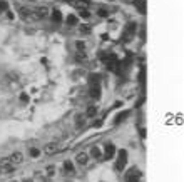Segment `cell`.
<instances>
[{"mask_svg":"<svg viewBox=\"0 0 184 182\" xmlns=\"http://www.w3.org/2000/svg\"><path fill=\"white\" fill-rule=\"evenodd\" d=\"M126 164H127V150H124V149H121V150H117V161H116V170H124V167H126Z\"/></svg>","mask_w":184,"mask_h":182,"instance_id":"obj_1","label":"cell"},{"mask_svg":"<svg viewBox=\"0 0 184 182\" xmlns=\"http://www.w3.org/2000/svg\"><path fill=\"white\" fill-rule=\"evenodd\" d=\"M19 17H20L22 20H25V22H30V20H39L34 10H30V8H27V7L19 8Z\"/></svg>","mask_w":184,"mask_h":182,"instance_id":"obj_2","label":"cell"},{"mask_svg":"<svg viewBox=\"0 0 184 182\" xmlns=\"http://www.w3.org/2000/svg\"><path fill=\"white\" fill-rule=\"evenodd\" d=\"M141 170H139V169L137 167H132L129 170V172H127V174H126V182H139L141 181Z\"/></svg>","mask_w":184,"mask_h":182,"instance_id":"obj_3","label":"cell"},{"mask_svg":"<svg viewBox=\"0 0 184 182\" xmlns=\"http://www.w3.org/2000/svg\"><path fill=\"white\" fill-rule=\"evenodd\" d=\"M104 152H106V154H104V159H106V161L112 159V157H114V154L117 152V150H116V145H114V144H106V145H104Z\"/></svg>","mask_w":184,"mask_h":182,"instance_id":"obj_4","label":"cell"},{"mask_svg":"<svg viewBox=\"0 0 184 182\" xmlns=\"http://www.w3.org/2000/svg\"><path fill=\"white\" fill-rule=\"evenodd\" d=\"M75 162H77V165L85 167V165L89 164V154H87V152H79L77 157H75Z\"/></svg>","mask_w":184,"mask_h":182,"instance_id":"obj_5","label":"cell"},{"mask_svg":"<svg viewBox=\"0 0 184 182\" xmlns=\"http://www.w3.org/2000/svg\"><path fill=\"white\" fill-rule=\"evenodd\" d=\"M57 150H59V145H57L55 142H49L47 145L44 147V154L45 155H54Z\"/></svg>","mask_w":184,"mask_h":182,"instance_id":"obj_6","label":"cell"},{"mask_svg":"<svg viewBox=\"0 0 184 182\" xmlns=\"http://www.w3.org/2000/svg\"><path fill=\"white\" fill-rule=\"evenodd\" d=\"M10 161L14 165H20L22 162H24V154L22 152H14V154L10 155Z\"/></svg>","mask_w":184,"mask_h":182,"instance_id":"obj_7","label":"cell"},{"mask_svg":"<svg viewBox=\"0 0 184 182\" xmlns=\"http://www.w3.org/2000/svg\"><path fill=\"white\" fill-rule=\"evenodd\" d=\"M35 15H37V19H45V17H49V8L47 7H39L34 10Z\"/></svg>","mask_w":184,"mask_h":182,"instance_id":"obj_8","label":"cell"},{"mask_svg":"<svg viewBox=\"0 0 184 182\" xmlns=\"http://www.w3.org/2000/svg\"><path fill=\"white\" fill-rule=\"evenodd\" d=\"M90 97H94V99H99V97H101V87H99V85H92V87H90Z\"/></svg>","mask_w":184,"mask_h":182,"instance_id":"obj_9","label":"cell"},{"mask_svg":"<svg viewBox=\"0 0 184 182\" xmlns=\"http://www.w3.org/2000/svg\"><path fill=\"white\" fill-rule=\"evenodd\" d=\"M82 125H85V119H84V115H77V117H75V127L77 129H81Z\"/></svg>","mask_w":184,"mask_h":182,"instance_id":"obj_10","label":"cell"},{"mask_svg":"<svg viewBox=\"0 0 184 182\" xmlns=\"http://www.w3.org/2000/svg\"><path fill=\"white\" fill-rule=\"evenodd\" d=\"M77 7H81V8H87L89 5H90V0H75L74 2Z\"/></svg>","mask_w":184,"mask_h":182,"instance_id":"obj_11","label":"cell"},{"mask_svg":"<svg viewBox=\"0 0 184 182\" xmlns=\"http://www.w3.org/2000/svg\"><path fill=\"white\" fill-rule=\"evenodd\" d=\"M97 114V105H90L87 109V112H85V117H94Z\"/></svg>","mask_w":184,"mask_h":182,"instance_id":"obj_12","label":"cell"},{"mask_svg":"<svg viewBox=\"0 0 184 182\" xmlns=\"http://www.w3.org/2000/svg\"><path fill=\"white\" fill-rule=\"evenodd\" d=\"M64 170L69 172V174H70V172H74V164H72L70 161H65V162H64Z\"/></svg>","mask_w":184,"mask_h":182,"instance_id":"obj_13","label":"cell"},{"mask_svg":"<svg viewBox=\"0 0 184 182\" xmlns=\"http://www.w3.org/2000/svg\"><path fill=\"white\" fill-rule=\"evenodd\" d=\"M52 19H54V22H62V14H60V10H52Z\"/></svg>","mask_w":184,"mask_h":182,"instance_id":"obj_14","label":"cell"},{"mask_svg":"<svg viewBox=\"0 0 184 182\" xmlns=\"http://www.w3.org/2000/svg\"><path fill=\"white\" fill-rule=\"evenodd\" d=\"M79 30H81V34H90V32H92V27L87 25V24H84V25L79 27Z\"/></svg>","mask_w":184,"mask_h":182,"instance_id":"obj_15","label":"cell"},{"mask_svg":"<svg viewBox=\"0 0 184 182\" xmlns=\"http://www.w3.org/2000/svg\"><path fill=\"white\" fill-rule=\"evenodd\" d=\"M97 15H99V17H102V19H107V17H109V10H107V8H99V10H97Z\"/></svg>","mask_w":184,"mask_h":182,"instance_id":"obj_16","label":"cell"},{"mask_svg":"<svg viewBox=\"0 0 184 182\" xmlns=\"http://www.w3.org/2000/svg\"><path fill=\"white\" fill-rule=\"evenodd\" d=\"M134 32H136V24H129L127 28H126V37H127V35H132Z\"/></svg>","mask_w":184,"mask_h":182,"instance_id":"obj_17","label":"cell"},{"mask_svg":"<svg viewBox=\"0 0 184 182\" xmlns=\"http://www.w3.org/2000/svg\"><path fill=\"white\" fill-rule=\"evenodd\" d=\"M90 155H92L94 159H99V157H101V149L99 147H92L90 149Z\"/></svg>","mask_w":184,"mask_h":182,"instance_id":"obj_18","label":"cell"},{"mask_svg":"<svg viewBox=\"0 0 184 182\" xmlns=\"http://www.w3.org/2000/svg\"><path fill=\"white\" fill-rule=\"evenodd\" d=\"M65 22H67V25H77V17L75 15H69L65 19Z\"/></svg>","mask_w":184,"mask_h":182,"instance_id":"obj_19","label":"cell"},{"mask_svg":"<svg viewBox=\"0 0 184 182\" xmlns=\"http://www.w3.org/2000/svg\"><path fill=\"white\" fill-rule=\"evenodd\" d=\"M28 154H30V157H39V155H40V150L37 147H30L28 149Z\"/></svg>","mask_w":184,"mask_h":182,"instance_id":"obj_20","label":"cell"},{"mask_svg":"<svg viewBox=\"0 0 184 182\" xmlns=\"http://www.w3.org/2000/svg\"><path fill=\"white\" fill-rule=\"evenodd\" d=\"M136 7L141 10V14H144V12H146V3H144V0H137V2H136Z\"/></svg>","mask_w":184,"mask_h":182,"instance_id":"obj_21","label":"cell"},{"mask_svg":"<svg viewBox=\"0 0 184 182\" xmlns=\"http://www.w3.org/2000/svg\"><path fill=\"white\" fill-rule=\"evenodd\" d=\"M79 15H81L82 19H89V17H90V12H89L87 8H81V10H79Z\"/></svg>","mask_w":184,"mask_h":182,"instance_id":"obj_22","label":"cell"},{"mask_svg":"<svg viewBox=\"0 0 184 182\" xmlns=\"http://www.w3.org/2000/svg\"><path fill=\"white\" fill-rule=\"evenodd\" d=\"M75 48H77L79 52H84V50H85V44L81 42V40H77V42H75Z\"/></svg>","mask_w":184,"mask_h":182,"instance_id":"obj_23","label":"cell"},{"mask_svg":"<svg viewBox=\"0 0 184 182\" xmlns=\"http://www.w3.org/2000/svg\"><path fill=\"white\" fill-rule=\"evenodd\" d=\"M75 59H77L79 62H84L85 59H87V55L84 54V52H77V54H75Z\"/></svg>","mask_w":184,"mask_h":182,"instance_id":"obj_24","label":"cell"},{"mask_svg":"<svg viewBox=\"0 0 184 182\" xmlns=\"http://www.w3.org/2000/svg\"><path fill=\"white\" fill-rule=\"evenodd\" d=\"M127 115H129V112H122V114H119V115H117V119H116V124H119L121 120H124Z\"/></svg>","mask_w":184,"mask_h":182,"instance_id":"obj_25","label":"cell"},{"mask_svg":"<svg viewBox=\"0 0 184 182\" xmlns=\"http://www.w3.org/2000/svg\"><path fill=\"white\" fill-rule=\"evenodd\" d=\"M47 175H49V177L55 175V167H54V165H49V167H47Z\"/></svg>","mask_w":184,"mask_h":182,"instance_id":"obj_26","label":"cell"},{"mask_svg":"<svg viewBox=\"0 0 184 182\" xmlns=\"http://www.w3.org/2000/svg\"><path fill=\"white\" fill-rule=\"evenodd\" d=\"M7 2H3V0H0V12H2V10H7Z\"/></svg>","mask_w":184,"mask_h":182,"instance_id":"obj_27","label":"cell"},{"mask_svg":"<svg viewBox=\"0 0 184 182\" xmlns=\"http://www.w3.org/2000/svg\"><path fill=\"white\" fill-rule=\"evenodd\" d=\"M20 100L24 102V104H27V102L30 100V99H28V95H27V94H22V95H20Z\"/></svg>","mask_w":184,"mask_h":182,"instance_id":"obj_28","label":"cell"},{"mask_svg":"<svg viewBox=\"0 0 184 182\" xmlns=\"http://www.w3.org/2000/svg\"><path fill=\"white\" fill-rule=\"evenodd\" d=\"M94 125H96V127H101V125H102V120H96V124H94Z\"/></svg>","mask_w":184,"mask_h":182,"instance_id":"obj_29","label":"cell"},{"mask_svg":"<svg viewBox=\"0 0 184 182\" xmlns=\"http://www.w3.org/2000/svg\"><path fill=\"white\" fill-rule=\"evenodd\" d=\"M141 137H142V139L146 137V130H144V129H141Z\"/></svg>","mask_w":184,"mask_h":182,"instance_id":"obj_30","label":"cell"},{"mask_svg":"<svg viewBox=\"0 0 184 182\" xmlns=\"http://www.w3.org/2000/svg\"><path fill=\"white\" fill-rule=\"evenodd\" d=\"M3 174H5V169H3L2 165H0V175H3Z\"/></svg>","mask_w":184,"mask_h":182,"instance_id":"obj_31","label":"cell"},{"mask_svg":"<svg viewBox=\"0 0 184 182\" xmlns=\"http://www.w3.org/2000/svg\"><path fill=\"white\" fill-rule=\"evenodd\" d=\"M24 182H34V181H32V179H25Z\"/></svg>","mask_w":184,"mask_h":182,"instance_id":"obj_32","label":"cell"},{"mask_svg":"<svg viewBox=\"0 0 184 182\" xmlns=\"http://www.w3.org/2000/svg\"><path fill=\"white\" fill-rule=\"evenodd\" d=\"M12 182H19V181H12Z\"/></svg>","mask_w":184,"mask_h":182,"instance_id":"obj_33","label":"cell"}]
</instances>
